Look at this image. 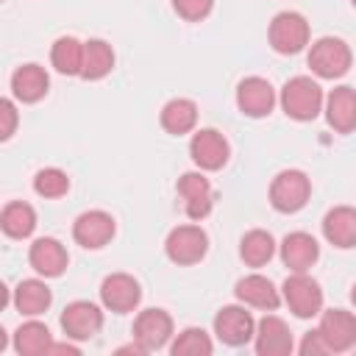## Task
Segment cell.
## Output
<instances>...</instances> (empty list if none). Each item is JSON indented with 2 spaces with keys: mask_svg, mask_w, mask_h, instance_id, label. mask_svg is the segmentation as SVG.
I'll use <instances>...</instances> for the list:
<instances>
[{
  "mask_svg": "<svg viewBox=\"0 0 356 356\" xmlns=\"http://www.w3.org/2000/svg\"><path fill=\"white\" fill-rule=\"evenodd\" d=\"M0 228L6 236L11 239H25L33 234L36 228V211L33 206L22 203V200H11L3 206V214H0Z\"/></svg>",
  "mask_w": 356,
  "mask_h": 356,
  "instance_id": "484cf974",
  "label": "cell"
},
{
  "mask_svg": "<svg viewBox=\"0 0 356 356\" xmlns=\"http://www.w3.org/2000/svg\"><path fill=\"white\" fill-rule=\"evenodd\" d=\"M172 8L181 19H189V22H200L211 14L214 8V0H172Z\"/></svg>",
  "mask_w": 356,
  "mask_h": 356,
  "instance_id": "1f68e13d",
  "label": "cell"
},
{
  "mask_svg": "<svg viewBox=\"0 0 356 356\" xmlns=\"http://www.w3.org/2000/svg\"><path fill=\"white\" fill-rule=\"evenodd\" d=\"M61 328L70 339L83 342L92 339L100 328H103V312L100 306H95L92 300H72L64 312H61Z\"/></svg>",
  "mask_w": 356,
  "mask_h": 356,
  "instance_id": "9c48e42d",
  "label": "cell"
},
{
  "mask_svg": "<svg viewBox=\"0 0 356 356\" xmlns=\"http://www.w3.org/2000/svg\"><path fill=\"white\" fill-rule=\"evenodd\" d=\"M350 300H353V306H356V284H353V289H350Z\"/></svg>",
  "mask_w": 356,
  "mask_h": 356,
  "instance_id": "d590c367",
  "label": "cell"
},
{
  "mask_svg": "<svg viewBox=\"0 0 356 356\" xmlns=\"http://www.w3.org/2000/svg\"><path fill=\"white\" fill-rule=\"evenodd\" d=\"M350 3H353V8H356V0H350Z\"/></svg>",
  "mask_w": 356,
  "mask_h": 356,
  "instance_id": "8d00e7d4",
  "label": "cell"
},
{
  "mask_svg": "<svg viewBox=\"0 0 356 356\" xmlns=\"http://www.w3.org/2000/svg\"><path fill=\"white\" fill-rule=\"evenodd\" d=\"M50 64L61 75H81L83 67V42L75 36H58L50 47Z\"/></svg>",
  "mask_w": 356,
  "mask_h": 356,
  "instance_id": "83f0119b",
  "label": "cell"
},
{
  "mask_svg": "<svg viewBox=\"0 0 356 356\" xmlns=\"http://www.w3.org/2000/svg\"><path fill=\"white\" fill-rule=\"evenodd\" d=\"M114 70V50L103 39H89L83 42V67L81 78L86 81H100Z\"/></svg>",
  "mask_w": 356,
  "mask_h": 356,
  "instance_id": "d4e9b609",
  "label": "cell"
},
{
  "mask_svg": "<svg viewBox=\"0 0 356 356\" xmlns=\"http://www.w3.org/2000/svg\"><path fill=\"white\" fill-rule=\"evenodd\" d=\"M214 334L231 345V348H239L245 342L253 339L256 334V323L250 317V312L245 306H222L214 317Z\"/></svg>",
  "mask_w": 356,
  "mask_h": 356,
  "instance_id": "7c38bea8",
  "label": "cell"
},
{
  "mask_svg": "<svg viewBox=\"0 0 356 356\" xmlns=\"http://www.w3.org/2000/svg\"><path fill=\"white\" fill-rule=\"evenodd\" d=\"M317 259H320V245H317V239L312 234L292 231V234L284 236V242H281V261L292 273H306Z\"/></svg>",
  "mask_w": 356,
  "mask_h": 356,
  "instance_id": "ac0fdd59",
  "label": "cell"
},
{
  "mask_svg": "<svg viewBox=\"0 0 356 356\" xmlns=\"http://www.w3.org/2000/svg\"><path fill=\"white\" fill-rule=\"evenodd\" d=\"M323 236L334 248H356V209L353 206H334L323 217Z\"/></svg>",
  "mask_w": 356,
  "mask_h": 356,
  "instance_id": "ffe728a7",
  "label": "cell"
},
{
  "mask_svg": "<svg viewBox=\"0 0 356 356\" xmlns=\"http://www.w3.org/2000/svg\"><path fill=\"white\" fill-rule=\"evenodd\" d=\"M323 103H325L323 89L309 75H295L281 89V108L286 111V117H292L298 122L314 120L323 111Z\"/></svg>",
  "mask_w": 356,
  "mask_h": 356,
  "instance_id": "6da1fadb",
  "label": "cell"
},
{
  "mask_svg": "<svg viewBox=\"0 0 356 356\" xmlns=\"http://www.w3.org/2000/svg\"><path fill=\"white\" fill-rule=\"evenodd\" d=\"M50 303H53V292L39 278H25L14 289V306H17L19 314L39 317V314H44L50 309Z\"/></svg>",
  "mask_w": 356,
  "mask_h": 356,
  "instance_id": "603a6c76",
  "label": "cell"
},
{
  "mask_svg": "<svg viewBox=\"0 0 356 356\" xmlns=\"http://www.w3.org/2000/svg\"><path fill=\"white\" fill-rule=\"evenodd\" d=\"M317 331L323 334L331 353L350 350L356 345V314L348 309H328V312H323Z\"/></svg>",
  "mask_w": 356,
  "mask_h": 356,
  "instance_id": "4fadbf2b",
  "label": "cell"
},
{
  "mask_svg": "<svg viewBox=\"0 0 356 356\" xmlns=\"http://www.w3.org/2000/svg\"><path fill=\"white\" fill-rule=\"evenodd\" d=\"M50 345H53L50 328L39 320H28L14 331V348L19 356H42L50 350Z\"/></svg>",
  "mask_w": 356,
  "mask_h": 356,
  "instance_id": "4316f807",
  "label": "cell"
},
{
  "mask_svg": "<svg viewBox=\"0 0 356 356\" xmlns=\"http://www.w3.org/2000/svg\"><path fill=\"white\" fill-rule=\"evenodd\" d=\"M50 89V78L39 64H22L11 75V92L22 103H39Z\"/></svg>",
  "mask_w": 356,
  "mask_h": 356,
  "instance_id": "44dd1931",
  "label": "cell"
},
{
  "mask_svg": "<svg viewBox=\"0 0 356 356\" xmlns=\"http://www.w3.org/2000/svg\"><path fill=\"white\" fill-rule=\"evenodd\" d=\"M312 181L303 170H281L270 184V203L281 214H295L309 203Z\"/></svg>",
  "mask_w": 356,
  "mask_h": 356,
  "instance_id": "7a4b0ae2",
  "label": "cell"
},
{
  "mask_svg": "<svg viewBox=\"0 0 356 356\" xmlns=\"http://www.w3.org/2000/svg\"><path fill=\"white\" fill-rule=\"evenodd\" d=\"M284 300L289 306V312L300 320H309L314 314L323 312V289L320 284L306 275V273H292L286 281H284Z\"/></svg>",
  "mask_w": 356,
  "mask_h": 356,
  "instance_id": "8992f818",
  "label": "cell"
},
{
  "mask_svg": "<svg viewBox=\"0 0 356 356\" xmlns=\"http://www.w3.org/2000/svg\"><path fill=\"white\" fill-rule=\"evenodd\" d=\"M270 47L281 56H295L309 44V22L298 11H281L270 22Z\"/></svg>",
  "mask_w": 356,
  "mask_h": 356,
  "instance_id": "277c9868",
  "label": "cell"
},
{
  "mask_svg": "<svg viewBox=\"0 0 356 356\" xmlns=\"http://www.w3.org/2000/svg\"><path fill=\"white\" fill-rule=\"evenodd\" d=\"M197 125V106L189 97H172L161 108V128L172 136H184Z\"/></svg>",
  "mask_w": 356,
  "mask_h": 356,
  "instance_id": "cb8c5ba5",
  "label": "cell"
},
{
  "mask_svg": "<svg viewBox=\"0 0 356 356\" xmlns=\"http://www.w3.org/2000/svg\"><path fill=\"white\" fill-rule=\"evenodd\" d=\"M172 337V317L164 309H145L134 320V339L145 350H159Z\"/></svg>",
  "mask_w": 356,
  "mask_h": 356,
  "instance_id": "5bb4252c",
  "label": "cell"
},
{
  "mask_svg": "<svg viewBox=\"0 0 356 356\" xmlns=\"http://www.w3.org/2000/svg\"><path fill=\"white\" fill-rule=\"evenodd\" d=\"M234 292H236V298H239L242 303L256 306V309H267V312L278 309V303H281V295H278L275 284H273L270 278L259 275V273L239 278L236 286H234Z\"/></svg>",
  "mask_w": 356,
  "mask_h": 356,
  "instance_id": "7402d4cb",
  "label": "cell"
},
{
  "mask_svg": "<svg viewBox=\"0 0 356 356\" xmlns=\"http://www.w3.org/2000/svg\"><path fill=\"white\" fill-rule=\"evenodd\" d=\"M47 353H78V348L75 345H67V342H53Z\"/></svg>",
  "mask_w": 356,
  "mask_h": 356,
  "instance_id": "e575fe53",
  "label": "cell"
},
{
  "mask_svg": "<svg viewBox=\"0 0 356 356\" xmlns=\"http://www.w3.org/2000/svg\"><path fill=\"white\" fill-rule=\"evenodd\" d=\"M170 350H172V356H209L214 350V345H211V339H209V334L203 328L192 325V328H184L175 337Z\"/></svg>",
  "mask_w": 356,
  "mask_h": 356,
  "instance_id": "f546056e",
  "label": "cell"
},
{
  "mask_svg": "<svg viewBox=\"0 0 356 356\" xmlns=\"http://www.w3.org/2000/svg\"><path fill=\"white\" fill-rule=\"evenodd\" d=\"M256 353L259 356H286L292 353V334H289V325L275 317V314H264L259 323H256Z\"/></svg>",
  "mask_w": 356,
  "mask_h": 356,
  "instance_id": "2e32d148",
  "label": "cell"
},
{
  "mask_svg": "<svg viewBox=\"0 0 356 356\" xmlns=\"http://www.w3.org/2000/svg\"><path fill=\"white\" fill-rule=\"evenodd\" d=\"M17 128V108L8 97L0 100V139H8Z\"/></svg>",
  "mask_w": 356,
  "mask_h": 356,
  "instance_id": "d6a6232c",
  "label": "cell"
},
{
  "mask_svg": "<svg viewBox=\"0 0 356 356\" xmlns=\"http://www.w3.org/2000/svg\"><path fill=\"white\" fill-rule=\"evenodd\" d=\"M300 353L303 356H323V353H331V350H328V345H325L320 331H309L303 337V342H300Z\"/></svg>",
  "mask_w": 356,
  "mask_h": 356,
  "instance_id": "836d02e7",
  "label": "cell"
},
{
  "mask_svg": "<svg viewBox=\"0 0 356 356\" xmlns=\"http://www.w3.org/2000/svg\"><path fill=\"white\" fill-rule=\"evenodd\" d=\"M209 250V236L200 225H175L164 239V253L175 264H197Z\"/></svg>",
  "mask_w": 356,
  "mask_h": 356,
  "instance_id": "5b68a950",
  "label": "cell"
},
{
  "mask_svg": "<svg viewBox=\"0 0 356 356\" xmlns=\"http://www.w3.org/2000/svg\"><path fill=\"white\" fill-rule=\"evenodd\" d=\"M325 120L337 134H350L356 128V89L337 86L325 97Z\"/></svg>",
  "mask_w": 356,
  "mask_h": 356,
  "instance_id": "d6986e66",
  "label": "cell"
},
{
  "mask_svg": "<svg viewBox=\"0 0 356 356\" xmlns=\"http://www.w3.org/2000/svg\"><path fill=\"white\" fill-rule=\"evenodd\" d=\"M33 192L42 197H61L70 192V175L58 167H44L33 175Z\"/></svg>",
  "mask_w": 356,
  "mask_h": 356,
  "instance_id": "4dcf8cb0",
  "label": "cell"
},
{
  "mask_svg": "<svg viewBox=\"0 0 356 356\" xmlns=\"http://www.w3.org/2000/svg\"><path fill=\"white\" fill-rule=\"evenodd\" d=\"M350 64H353V53L337 36H323L309 50V67L317 78H328V81L342 78L350 70Z\"/></svg>",
  "mask_w": 356,
  "mask_h": 356,
  "instance_id": "3957f363",
  "label": "cell"
},
{
  "mask_svg": "<svg viewBox=\"0 0 356 356\" xmlns=\"http://www.w3.org/2000/svg\"><path fill=\"white\" fill-rule=\"evenodd\" d=\"M273 253H275V239H273L270 231L253 228V231H248V234L242 236V242H239V256H242V261H245L248 267H261V264H267V261L273 259Z\"/></svg>",
  "mask_w": 356,
  "mask_h": 356,
  "instance_id": "f1b7e54d",
  "label": "cell"
},
{
  "mask_svg": "<svg viewBox=\"0 0 356 356\" xmlns=\"http://www.w3.org/2000/svg\"><path fill=\"white\" fill-rule=\"evenodd\" d=\"M178 195L184 197V211L189 220L200 222L203 217H209L214 206V192L203 172H184L178 178Z\"/></svg>",
  "mask_w": 356,
  "mask_h": 356,
  "instance_id": "8fae6325",
  "label": "cell"
},
{
  "mask_svg": "<svg viewBox=\"0 0 356 356\" xmlns=\"http://www.w3.org/2000/svg\"><path fill=\"white\" fill-rule=\"evenodd\" d=\"M28 261H31V267H33L39 275H44V278H58V275L67 270L70 256H67V248H64L58 239L42 236V239H36V242L31 245Z\"/></svg>",
  "mask_w": 356,
  "mask_h": 356,
  "instance_id": "e0dca14e",
  "label": "cell"
},
{
  "mask_svg": "<svg viewBox=\"0 0 356 356\" xmlns=\"http://www.w3.org/2000/svg\"><path fill=\"white\" fill-rule=\"evenodd\" d=\"M189 156H192V161L200 170H209L211 172V170H220L228 161L231 147H228V139L220 131L200 128V131H195V136L189 142Z\"/></svg>",
  "mask_w": 356,
  "mask_h": 356,
  "instance_id": "30bf717a",
  "label": "cell"
},
{
  "mask_svg": "<svg viewBox=\"0 0 356 356\" xmlns=\"http://www.w3.org/2000/svg\"><path fill=\"white\" fill-rule=\"evenodd\" d=\"M114 231H117L114 217H111L108 211H103V209L83 211V214H78L75 222H72V236H75V242H78L81 248H86V250H97V248L108 245L111 236H114Z\"/></svg>",
  "mask_w": 356,
  "mask_h": 356,
  "instance_id": "ba28073f",
  "label": "cell"
},
{
  "mask_svg": "<svg viewBox=\"0 0 356 356\" xmlns=\"http://www.w3.org/2000/svg\"><path fill=\"white\" fill-rule=\"evenodd\" d=\"M100 300L108 312L114 314H125V312H134L142 300V286L134 275L128 273H111L103 278L100 284Z\"/></svg>",
  "mask_w": 356,
  "mask_h": 356,
  "instance_id": "52a82bcc",
  "label": "cell"
},
{
  "mask_svg": "<svg viewBox=\"0 0 356 356\" xmlns=\"http://www.w3.org/2000/svg\"><path fill=\"white\" fill-rule=\"evenodd\" d=\"M236 106L248 117H267L275 106V89L267 78L250 75L236 86Z\"/></svg>",
  "mask_w": 356,
  "mask_h": 356,
  "instance_id": "9a60e30c",
  "label": "cell"
}]
</instances>
